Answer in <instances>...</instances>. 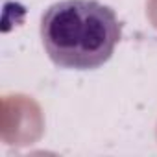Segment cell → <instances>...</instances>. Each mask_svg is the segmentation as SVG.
I'll return each mask as SVG.
<instances>
[{"instance_id":"obj_1","label":"cell","mask_w":157,"mask_h":157,"mask_svg":"<svg viewBox=\"0 0 157 157\" xmlns=\"http://www.w3.org/2000/svg\"><path fill=\"white\" fill-rule=\"evenodd\" d=\"M122 35L117 13L98 0H61L41 17L48 57L63 68L93 70L107 63Z\"/></svg>"},{"instance_id":"obj_2","label":"cell","mask_w":157,"mask_h":157,"mask_svg":"<svg viewBox=\"0 0 157 157\" xmlns=\"http://www.w3.org/2000/svg\"><path fill=\"white\" fill-rule=\"evenodd\" d=\"M2 139L11 146H28L41 139L44 120L39 104L26 94H6L2 98Z\"/></svg>"},{"instance_id":"obj_3","label":"cell","mask_w":157,"mask_h":157,"mask_svg":"<svg viewBox=\"0 0 157 157\" xmlns=\"http://www.w3.org/2000/svg\"><path fill=\"white\" fill-rule=\"evenodd\" d=\"M146 15L150 22L157 28V0H148L146 2Z\"/></svg>"}]
</instances>
